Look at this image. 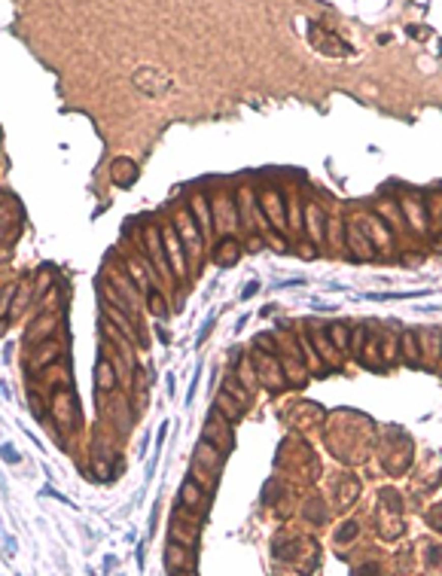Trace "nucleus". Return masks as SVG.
Instances as JSON below:
<instances>
[{"instance_id": "obj_24", "label": "nucleus", "mask_w": 442, "mask_h": 576, "mask_svg": "<svg viewBox=\"0 0 442 576\" xmlns=\"http://www.w3.org/2000/svg\"><path fill=\"white\" fill-rule=\"evenodd\" d=\"M226 393H232V399H235V402H241V406L247 402V390H241L238 384H232V378L226 381Z\"/></svg>"}, {"instance_id": "obj_1", "label": "nucleus", "mask_w": 442, "mask_h": 576, "mask_svg": "<svg viewBox=\"0 0 442 576\" xmlns=\"http://www.w3.org/2000/svg\"><path fill=\"white\" fill-rule=\"evenodd\" d=\"M134 85H137L143 95H150V98H162V95H168V92L174 89V82H171L162 70H156V67H140V70L134 73Z\"/></svg>"}, {"instance_id": "obj_28", "label": "nucleus", "mask_w": 442, "mask_h": 576, "mask_svg": "<svg viewBox=\"0 0 442 576\" xmlns=\"http://www.w3.org/2000/svg\"><path fill=\"white\" fill-rule=\"evenodd\" d=\"M198 372H201V366H195V375H192V381H198ZM195 399V384H189V393H186V406Z\"/></svg>"}, {"instance_id": "obj_10", "label": "nucleus", "mask_w": 442, "mask_h": 576, "mask_svg": "<svg viewBox=\"0 0 442 576\" xmlns=\"http://www.w3.org/2000/svg\"><path fill=\"white\" fill-rule=\"evenodd\" d=\"M177 226L183 229V241H186V247H189V253L198 260V250H201V238H198V229L192 226V220H189V214L186 211H180L177 214Z\"/></svg>"}, {"instance_id": "obj_26", "label": "nucleus", "mask_w": 442, "mask_h": 576, "mask_svg": "<svg viewBox=\"0 0 442 576\" xmlns=\"http://www.w3.org/2000/svg\"><path fill=\"white\" fill-rule=\"evenodd\" d=\"M18 220V214H15V205H0V226H6V223H15Z\"/></svg>"}, {"instance_id": "obj_13", "label": "nucleus", "mask_w": 442, "mask_h": 576, "mask_svg": "<svg viewBox=\"0 0 442 576\" xmlns=\"http://www.w3.org/2000/svg\"><path fill=\"white\" fill-rule=\"evenodd\" d=\"M220 460H223V457H220V451H217L211 442H204V439H201V442H198V448H195V464H204V467L211 470V476H214V473H220Z\"/></svg>"}, {"instance_id": "obj_6", "label": "nucleus", "mask_w": 442, "mask_h": 576, "mask_svg": "<svg viewBox=\"0 0 442 576\" xmlns=\"http://www.w3.org/2000/svg\"><path fill=\"white\" fill-rule=\"evenodd\" d=\"M311 37H314L311 43H314L320 52H327V55H351V46H348V43H342L336 34H323L320 27H314V31H311Z\"/></svg>"}, {"instance_id": "obj_9", "label": "nucleus", "mask_w": 442, "mask_h": 576, "mask_svg": "<svg viewBox=\"0 0 442 576\" xmlns=\"http://www.w3.org/2000/svg\"><path fill=\"white\" fill-rule=\"evenodd\" d=\"M95 378H98L95 393H110V390L116 387V369H113V363H110L107 357L98 360V366H95Z\"/></svg>"}, {"instance_id": "obj_33", "label": "nucleus", "mask_w": 442, "mask_h": 576, "mask_svg": "<svg viewBox=\"0 0 442 576\" xmlns=\"http://www.w3.org/2000/svg\"><path fill=\"white\" fill-rule=\"evenodd\" d=\"M3 260H6V253H3V250H0V263H3Z\"/></svg>"}, {"instance_id": "obj_23", "label": "nucleus", "mask_w": 442, "mask_h": 576, "mask_svg": "<svg viewBox=\"0 0 442 576\" xmlns=\"http://www.w3.org/2000/svg\"><path fill=\"white\" fill-rule=\"evenodd\" d=\"M266 208H269V214H272V220L281 226V205H278V195L275 192H269V198H266Z\"/></svg>"}, {"instance_id": "obj_4", "label": "nucleus", "mask_w": 442, "mask_h": 576, "mask_svg": "<svg viewBox=\"0 0 442 576\" xmlns=\"http://www.w3.org/2000/svg\"><path fill=\"white\" fill-rule=\"evenodd\" d=\"M61 357H64V344H61V341H43V344H37V348L31 351L27 372L34 375V372H40V369H46V366L58 363Z\"/></svg>"}, {"instance_id": "obj_17", "label": "nucleus", "mask_w": 442, "mask_h": 576, "mask_svg": "<svg viewBox=\"0 0 442 576\" xmlns=\"http://www.w3.org/2000/svg\"><path fill=\"white\" fill-rule=\"evenodd\" d=\"M217 406L223 409V415L229 418V421H238L241 415H244V409H241V402H235L229 393H220V399H217Z\"/></svg>"}, {"instance_id": "obj_30", "label": "nucleus", "mask_w": 442, "mask_h": 576, "mask_svg": "<svg viewBox=\"0 0 442 576\" xmlns=\"http://www.w3.org/2000/svg\"><path fill=\"white\" fill-rule=\"evenodd\" d=\"M156 332H159V338H162V341H165V344H168V341H171V335H168V332H165V329H162V326H159V329H156Z\"/></svg>"}, {"instance_id": "obj_8", "label": "nucleus", "mask_w": 442, "mask_h": 576, "mask_svg": "<svg viewBox=\"0 0 442 576\" xmlns=\"http://www.w3.org/2000/svg\"><path fill=\"white\" fill-rule=\"evenodd\" d=\"M110 177H113V183H116V186L128 189V186L137 180V165H134L131 159H116V162H113V168H110Z\"/></svg>"}, {"instance_id": "obj_19", "label": "nucleus", "mask_w": 442, "mask_h": 576, "mask_svg": "<svg viewBox=\"0 0 442 576\" xmlns=\"http://www.w3.org/2000/svg\"><path fill=\"white\" fill-rule=\"evenodd\" d=\"M15 293H18V284H15V281H9V284L3 287V296H0V317H9V311H12V299H15Z\"/></svg>"}, {"instance_id": "obj_15", "label": "nucleus", "mask_w": 442, "mask_h": 576, "mask_svg": "<svg viewBox=\"0 0 442 576\" xmlns=\"http://www.w3.org/2000/svg\"><path fill=\"white\" fill-rule=\"evenodd\" d=\"M101 296H104V305H110V308H116V311H122V314H131V311H134L110 281H101Z\"/></svg>"}, {"instance_id": "obj_31", "label": "nucleus", "mask_w": 442, "mask_h": 576, "mask_svg": "<svg viewBox=\"0 0 442 576\" xmlns=\"http://www.w3.org/2000/svg\"><path fill=\"white\" fill-rule=\"evenodd\" d=\"M165 381H168V384H165V387H168V393H171V396H174V375H168V378H165Z\"/></svg>"}, {"instance_id": "obj_5", "label": "nucleus", "mask_w": 442, "mask_h": 576, "mask_svg": "<svg viewBox=\"0 0 442 576\" xmlns=\"http://www.w3.org/2000/svg\"><path fill=\"white\" fill-rule=\"evenodd\" d=\"M55 326H58V320H55V314H49V311H43L31 326H27V335H24V344L27 348H37L40 341H49V335L55 332Z\"/></svg>"}, {"instance_id": "obj_3", "label": "nucleus", "mask_w": 442, "mask_h": 576, "mask_svg": "<svg viewBox=\"0 0 442 576\" xmlns=\"http://www.w3.org/2000/svg\"><path fill=\"white\" fill-rule=\"evenodd\" d=\"M201 439H204V442H211L217 451H220V445H223L226 451L232 448V442H235V439H232V430H229V424L220 418V412H217V409H214V412H211V418L204 421V436H201Z\"/></svg>"}, {"instance_id": "obj_11", "label": "nucleus", "mask_w": 442, "mask_h": 576, "mask_svg": "<svg viewBox=\"0 0 442 576\" xmlns=\"http://www.w3.org/2000/svg\"><path fill=\"white\" fill-rule=\"evenodd\" d=\"M143 235H146V253H150V260H153V266H156V275H162V278H168V275H171V269H168V263L162 260V247H159V238H156V229H146Z\"/></svg>"}, {"instance_id": "obj_22", "label": "nucleus", "mask_w": 442, "mask_h": 576, "mask_svg": "<svg viewBox=\"0 0 442 576\" xmlns=\"http://www.w3.org/2000/svg\"><path fill=\"white\" fill-rule=\"evenodd\" d=\"M192 211H195V217L201 220V232H208V205H204V198H201V195H195V198H192Z\"/></svg>"}, {"instance_id": "obj_25", "label": "nucleus", "mask_w": 442, "mask_h": 576, "mask_svg": "<svg viewBox=\"0 0 442 576\" xmlns=\"http://www.w3.org/2000/svg\"><path fill=\"white\" fill-rule=\"evenodd\" d=\"M0 457H3L6 464H18V451H15V445H12V442H3V445H0Z\"/></svg>"}, {"instance_id": "obj_16", "label": "nucleus", "mask_w": 442, "mask_h": 576, "mask_svg": "<svg viewBox=\"0 0 442 576\" xmlns=\"http://www.w3.org/2000/svg\"><path fill=\"white\" fill-rule=\"evenodd\" d=\"M238 260V241L235 238H223V244L217 247V263L220 266H232Z\"/></svg>"}, {"instance_id": "obj_20", "label": "nucleus", "mask_w": 442, "mask_h": 576, "mask_svg": "<svg viewBox=\"0 0 442 576\" xmlns=\"http://www.w3.org/2000/svg\"><path fill=\"white\" fill-rule=\"evenodd\" d=\"M150 311H153L156 317H165V314H168V305H165L162 293H156V290H150Z\"/></svg>"}, {"instance_id": "obj_18", "label": "nucleus", "mask_w": 442, "mask_h": 576, "mask_svg": "<svg viewBox=\"0 0 442 576\" xmlns=\"http://www.w3.org/2000/svg\"><path fill=\"white\" fill-rule=\"evenodd\" d=\"M305 214H308L311 238H320V235H323V217H320V208H317V205H308V208H305Z\"/></svg>"}, {"instance_id": "obj_12", "label": "nucleus", "mask_w": 442, "mask_h": 576, "mask_svg": "<svg viewBox=\"0 0 442 576\" xmlns=\"http://www.w3.org/2000/svg\"><path fill=\"white\" fill-rule=\"evenodd\" d=\"M180 503H183V506H189L192 512H195V509H198V512H204V509H208V497H204V494L195 488V482H192V479H189V482H183V488H180Z\"/></svg>"}, {"instance_id": "obj_14", "label": "nucleus", "mask_w": 442, "mask_h": 576, "mask_svg": "<svg viewBox=\"0 0 442 576\" xmlns=\"http://www.w3.org/2000/svg\"><path fill=\"white\" fill-rule=\"evenodd\" d=\"M107 278H110V284H113V287H116V290H119V293H122V299H125V302H128L131 308L137 305V290L131 287L134 281H131L128 275H119V272H113V269H107Z\"/></svg>"}, {"instance_id": "obj_2", "label": "nucleus", "mask_w": 442, "mask_h": 576, "mask_svg": "<svg viewBox=\"0 0 442 576\" xmlns=\"http://www.w3.org/2000/svg\"><path fill=\"white\" fill-rule=\"evenodd\" d=\"M162 241H165V250H168V260L174 266V275L177 278H186L189 269H186V256H183V244H180V232L174 226H162Z\"/></svg>"}, {"instance_id": "obj_21", "label": "nucleus", "mask_w": 442, "mask_h": 576, "mask_svg": "<svg viewBox=\"0 0 442 576\" xmlns=\"http://www.w3.org/2000/svg\"><path fill=\"white\" fill-rule=\"evenodd\" d=\"M186 549H180V546H168V567H183V564H189V558L183 555Z\"/></svg>"}, {"instance_id": "obj_32", "label": "nucleus", "mask_w": 442, "mask_h": 576, "mask_svg": "<svg viewBox=\"0 0 442 576\" xmlns=\"http://www.w3.org/2000/svg\"><path fill=\"white\" fill-rule=\"evenodd\" d=\"M3 241H6V232H3V229H0V244H3Z\"/></svg>"}, {"instance_id": "obj_29", "label": "nucleus", "mask_w": 442, "mask_h": 576, "mask_svg": "<svg viewBox=\"0 0 442 576\" xmlns=\"http://www.w3.org/2000/svg\"><path fill=\"white\" fill-rule=\"evenodd\" d=\"M256 290H259V284H250V287H247V290H244V293H241V299H250V296H253Z\"/></svg>"}, {"instance_id": "obj_7", "label": "nucleus", "mask_w": 442, "mask_h": 576, "mask_svg": "<svg viewBox=\"0 0 442 576\" xmlns=\"http://www.w3.org/2000/svg\"><path fill=\"white\" fill-rule=\"evenodd\" d=\"M125 269H128V275L134 278V284L143 290V293H150L153 290V284H156V275H150L153 269H150V263H137L134 256H128L125 260Z\"/></svg>"}, {"instance_id": "obj_27", "label": "nucleus", "mask_w": 442, "mask_h": 576, "mask_svg": "<svg viewBox=\"0 0 442 576\" xmlns=\"http://www.w3.org/2000/svg\"><path fill=\"white\" fill-rule=\"evenodd\" d=\"M330 332H333V341H336V344H342V348L348 344V335H345V326H339V323H336V326H333Z\"/></svg>"}]
</instances>
